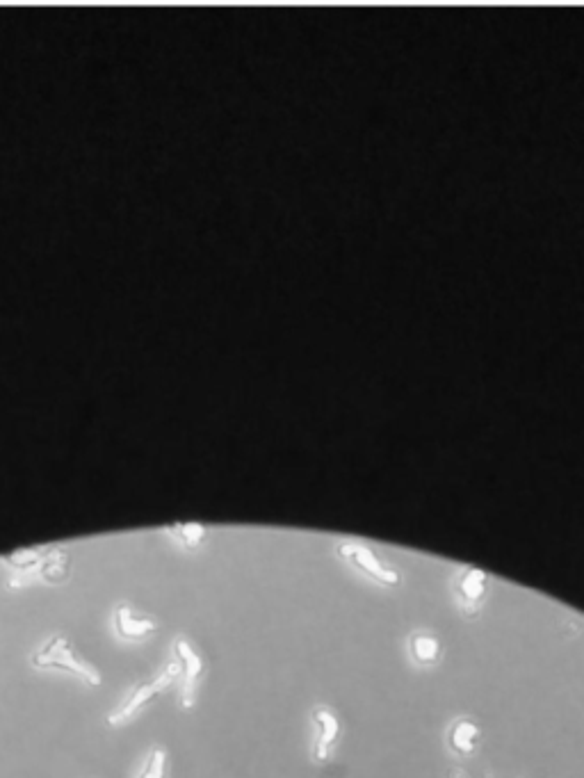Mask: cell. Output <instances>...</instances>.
I'll return each mask as SVG.
<instances>
[{
    "label": "cell",
    "instance_id": "cell-10",
    "mask_svg": "<svg viewBox=\"0 0 584 778\" xmlns=\"http://www.w3.org/2000/svg\"><path fill=\"white\" fill-rule=\"evenodd\" d=\"M51 548L53 546H35V548L12 550V553L0 557V562H3L14 575L28 578V575H37L39 566H42L46 555L51 553Z\"/></svg>",
    "mask_w": 584,
    "mask_h": 778
},
{
    "label": "cell",
    "instance_id": "cell-7",
    "mask_svg": "<svg viewBox=\"0 0 584 778\" xmlns=\"http://www.w3.org/2000/svg\"><path fill=\"white\" fill-rule=\"evenodd\" d=\"M112 628L124 642H144L158 632V619L151 614L135 610L133 605L119 603L112 610Z\"/></svg>",
    "mask_w": 584,
    "mask_h": 778
},
{
    "label": "cell",
    "instance_id": "cell-13",
    "mask_svg": "<svg viewBox=\"0 0 584 778\" xmlns=\"http://www.w3.org/2000/svg\"><path fill=\"white\" fill-rule=\"evenodd\" d=\"M137 778H167V751L162 747H153Z\"/></svg>",
    "mask_w": 584,
    "mask_h": 778
},
{
    "label": "cell",
    "instance_id": "cell-14",
    "mask_svg": "<svg viewBox=\"0 0 584 778\" xmlns=\"http://www.w3.org/2000/svg\"><path fill=\"white\" fill-rule=\"evenodd\" d=\"M450 778H466V772H461V769H457V772H452Z\"/></svg>",
    "mask_w": 584,
    "mask_h": 778
},
{
    "label": "cell",
    "instance_id": "cell-1",
    "mask_svg": "<svg viewBox=\"0 0 584 778\" xmlns=\"http://www.w3.org/2000/svg\"><path fill=\"white\" fill-rule=\"evenodd\" d=\"M30 664L39 671H60L78 678L87 687H99L103 683L101 671L78 651L67 632H53L51 637H46L44 644L30 655Z\"/></svg>",
    "mask_w": 584,
    "mask_h": 778
},
{
    "label": "cell",
    "instance_id": "cell-3",
    "mask_svg": "<svg viewBox=\"0 0 584 778\" xmlns=\"http://www.w3.org/2000/svg\"><path fill=\"white\" fill-rule=\"evenodd\" d=\"M336 555L343 559V562L350 564L354 571H359L379 587L395 589L402 585V573L397 571L393 564H388L384 555L359 539L338 541Z\"/></svg>",
    "mask_w": 584,
    "mask_h": 778
},
{
    "label": "cell",
    "instance_id": "cell-6",
    "mask_svg": "<svg viewBox=\"0 0 584 778\" xmlns=\"http://www.w3.org/2000/svg\"><path fill=\"white\" fill-rule=\"evenodd\" d=\"M489 585L491 578L484 569H477V566H464L454 578V596L461 605L468 617L480 612L482 603L486 601V594H489Z\"/></svg>",
    "mask_w": 584,
    "mask_h": 778
},
{
    "label": "cell",
    "instance_id": "cell-11",
    "mask_svg": "<svg viewBox=\"0 0 584 778\" xmlns=\"http://www.w3.org/2000/svg\"><path fill=\"white\" fill-rule=\"evenodd\" d=\"M71 575V553L60 546H53L51 553L46 555V559L39 566L37 578H42L44 582H51V585H60Z\"/></svg>",
    "mask_w": 584,
    "mask_h": 778
},
{
    "label": "cell",
    "instance_id": "cell-2",
    "mask_svg": "<svg viewBox=\"0 0 584 778\" xmlns=\"http://www.w3.org/2000/svg\"><path fill=\"white\" fill-rule=\"evenodd\" d=\"M176 678H178V667H176V662H172V664H167V667L162 671H158V674L153 678L137 683L133 690L128 692L124 699H121L115 708L108 712V715H105L108 726L131 724V721L137 715H142V712L149 708V705L156 701L169 685H174Z\"/></svg>",
    "mask_w": 584,
    "mask_h": 778
},
{
    "label": "cell",
    "instance_id": "cell-5",
    "mask_svg": "<svg viewBox=\"0 0 584 778\" xmlns=\"http://www.w3.org/2000/svg\"><path fill=\"white\" fill-rule=\"evenodd\" d=\"M311 721L315 728V742H313V760L315 763H329L331 756L338 747L340 737H343V724L336 710L327 703H318L311 710Z\"/></svg>",
    "mask_w": 584,
    "mask_h": 778
},
{
    "label": "cell",
    "instance_id": "cell-9",
    "mask_svg": "<svg viewBox=\"0 0 584 778\" xmlns=\"http://www.w3.org/2000/svg\"><path fill=\"white\" fill-rule=\"evenodd\" d=\"M407 648H409V658L416 667H436L441 662V639H438L434 632L429 630H413L409 639H407Z\"/></svg>",
    "mask_w": 584,
    "mask_h": 778
},
{
    "label": "cell",
    "instance_id": "cell-12",
    "mask_svg": "<svg viewBox=\"0 0 584 778\" xmlns=\"http://www.w3.org/2000/svg\"><path fill=\"white\" fill-rule=\"evenodd\" d=\"M165 534H169L178 546H183V550L194 553V550H199L206 544L208 528L204 523H174L167 525Z\"/></svg>",
    "mask_w": 584,
    "mask_h": 778
},
{
    "label": "cell",
    "instance_id": "cell-8",
    "mask_svg": "<svg viewBox=\"0 0 584 778\" xmlns=\"http://www.w3.org/2000/svg\"><path fill=\"white\" fill-rule=\"evenodd\" d=\"M445 742H448V749L454 753V756L459 758L475 756L482 744L480 721L470 717L454 719L448 728V735H445Z\"/></svg>",
    "mask_w": 584,
    "mask_h": 778
},
{
    "label": "cell",
    "instance_id": "cell-4",
    "mask_svg": "<svg viewBox=\"0 0 584 778\" xmlns=\"http://www.w3.org/2000/svg\"><path fill=\"white\" fill-rule=\"evenodd\" d=\"M172 653L178 667V680H181V687H178V705H181L183 710H192L194 703H197L199 683L201 678H204L206 662L185 635H178L174 639Z\"/></svg>",
    "mask_w": 584,
    "mask_h": 778
}]
</instances>
